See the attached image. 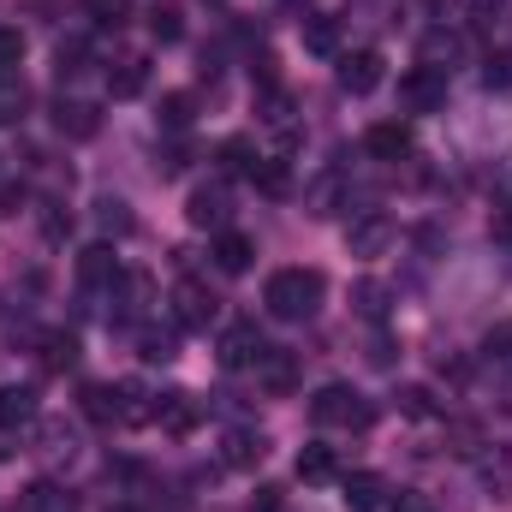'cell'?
Listing matches in <instances>:
<instances>
[{
    "label": "cell",
    "instance_id": "24",
    "mask_svg": "<svg viewBox=\"0 0 512 512\" xmlns=\"http://www.w3.org/2000/svg\"><path fill=\"white\" fill-rule=\"evenodd\" d=\"M42 459L48 465H72L78 459V435L66 423H42Z\"/></svg>",
    "mask_w": 512,
    "mask_h": 512
},
{
    "label": "cell",
    "instance_id": "1",
    "mask_svg": "<svg viewBox=\"0 0 512 512\" xmlns=\"http://www.w3.org/2000/svg\"><path fill=\"white\" fill-rule=\"evenodd\" d=\"M262 304L274 322H310L328 304V274L322 268H274L262 286Z\"/></svg>",
    "mask_w": 512,
    "mask_h": 512
},
{
    "label": "cell",
    "instance_id": "28",
    "mask_svg": "<svg viewBox=\"0 0 512 512\" xmlns=\"http://www.w3.org/2000/svg\"><path fill=\"white\" fill-rule=\"evenodd\" d=\"M137 352H143L149 364H173V358H179V340H173V334H161V328H143Z\"/></svg>",
    "mask_w": 512,
    "mask_h": 512
},
{
    "label": "cell",
    "instance_id": "19",
    "mask_svg": "<svg viewBox=\"0 0 512 512\" xmlns=\"http://www.w3.org/2000/svg\"><path fill=\"white\" fill-rule=\"evenodd\" d=\"M143 84H149V60H143V54H126V60H114V66H108V90H114L120 102L143 96Z\"/></svg>",
    "mask_w": 512,
    "mask_h": 512
},
{
    "label": "cell",
    "instance_id": "34",
    "mask_svg": "<svg viewBox=\"0 0 512 512\" xmlns=\"http://www.w3.org/2000/svg\"><path fill=\"white\" fill-rule=\"evenodd\" d=\"M18 60H24V36L12 24H0V72H12Z\"/></svg>",
    "mask_w": 512,
    "mask_h": 512
},
{
    "label": "cell",
    "instance_id": "4",
    "mask_svg": "<svg viewBox=\"0 0 512 512\" xmlns=\"http://www.w3.org/2000/svg\"><path fill=\"white\" fill-rule=\"evenodd\" d=\"M227 215H233V191H227L221 179H209V185H197V191L185 197V221H191V227L227 233Z\"/></svg>",
    "mask_w": 512,
    "mask_h": 512
},
{
    "label": "cell",
    "instance_id": "9",
    "mask_svg": "<svg viewBox=\"0 0 512 512\" xmlns=\"http://www.w3.org/2000/svg\"><path fill=\"white\" fill-rule=\"evenodd\" d=\"M262 358H268V340H262V328H256V322L227 328V340H221V364H227V370H256Z\"/></svg>",
    "mask_w": 512,
    "mask_h": 512
},
{
    "label": "cell",
    "instance_id": "31",
    "mask_svg": "<svg viewBox=\"0 0 512 512\" xmlns=\"http://www.w3.org/2000/svg\"><path fill=\"white\" fill-rule=\"evenodd\" d=\"M393 399H399V411H405V417H417V423H423V417H435V393H429V387H399V393H393Z\"/></svg>",
    "mask_w": 512,
    "mask_h": 512
},
{
    "label": "cell",
    "instance_id": "42",
    "mask_svg": "<svg viewBox=\"0 0 512 512\" xmlns=\"http://www.w3.org/2000/svg\"><path fill=\"white\" fill-rule=\"evenodd\" d=\"M393 512H435V501H429V495H417V489H411V495H399V507Z\"/></svg>",
    "mask_w": 512,
    "mask_h": 512
},
{
    "label": "cell",
    "instance_id": "18",
    "mask_svg": "<svg viewBox=\"0 0 512 512\" xmlns=\"http://www.w3.org/2000/svg\"><path fill=\"white\" fill-rule=\"evenodd\" d=\"M54 126H60V137H96L102 131V114L90 108V102H54Z\"/></svg>",
    "mask_w": 512,
    "mask_h": 512
},
{
    "label": "cell",
    "instance_id": "13",
    "mask_svg": "<svg viewBox=\"0 0 512 512\" xmlns=\"http://www.w3.org/2000/svg\"><path fill=\"white\" fill-rule=\"evenodd\" d=\"M477 483L495 501H507L512 495V447H477Z\"/></svg>",
    "mask_w": 512,
    "mask_h": 512
},
{
    "label": "cell",
    "instance_id": "15",
    "mask_svg": "<svg viewBox=\"0 0 512 512\" xmlns=\"http://www.w3.org/2000/svg\"><path fill=\"white\" fill-rule=\"evenodd\" d=\"M197 417H203V405H197L191 393H155V423H161V429L185 435V429H197Z\"/></svg>",
    "mask_w": 512,
    "mask_h": 512
},
{
    "label": "cell",
    "instance_id": "38",
    "mask_svg": "<svg viewBox=\"0 0 512 512\" xmlns=\"http://www.w3.org/2000/svg\"><path fill=\"white\" fill-rule=\"evenodd\" d=\"M96 24H126V0H90Z\"/></svg>",
    "mask_w": 512,
    "mask_h": 512
},
{
    "label": "cell",
    "instance_id": "11",
    "mask_svg": "<svg viewBox=\"0 0 512 512\" xmlns=\"http://www.w3.org/2000/svg\"><path fill=\"white\" fill-rule=\"evenodd\" d=\"M340 501H346V512H382L387 483L376 471H346V477H340Z\"/></svg>",
    "mask_w": 512,
    "mask_h": 512
},
{
    "label": "cell",
    "instance_id": "39",
    "mask_svg": "<svg viewBox=\"0 0 512 512\" xmlns=\"http://www.w3.org/2000/svg\"><path fill=\"white\" fill-rule=\"evenodd\" d=\"M483 78H489V90H507V84H512V54L489 60V72H483Z\"/></svg>",
    "mask_w": 512,
    "mask_h": 512
},
{
    "label": "cell",
    "instance_id": "35",
    "mask_svg": "<svg viewBox=\"0 0 512 512\" xmlns=\"http://www.w3.org/2000/svg\"><path fill=\"white\" fill-rule=\"evenodd\" d=\"M96 209H102V227H114V233H131V209L120 203V197H102Z\"/></svg>",
    "mask_w": 512,
    "mask_h": 512
},
{
    "label": "cell",
    "instance_id": "7",
    "mask_svg": "<svg viewBox=\"0 0 512 512\" xmlns=\"http://www.w3.org/2000/svg\"><path fill=\"white\" fill-rule=\"evenodd\" d=\"M84 417L114 429V423H131V399H126V382H90L84 387Z\"/></svg>",
    "mask_w": 512,
    "mask_h": 512
},
{
    "label": "cell",
    "instance_id": "26",
    "mask_svg": "<svg viewBox=\"0 0 512 512\" xmlns=\"http://www.w3.org/2000/svg\"><path fill=\"white\" fill-rule=\"evenodd\" d=\"M72 364H78V340H72V334H48V340H42V370L60 376V370H72Z\"/></svg>",
    "mask_w": 512,
    "mask_h": 512
},
{
    "label": "cell",
    "instance_id": "32",
    "mask_svg": "<svg viewBox=\"0 0 512 512\" xmlns=\"http://www.w3.org/2000/svg\"><path fill=\"white\" fill-rule=\"evenodd\" d=\"M24 501H30V512H72V495H66V489H54V483H36Z\"/></svg>",
    "mask_w": 512,
    "mask_h": 512
},
{
    "label": "cell",
    "instance_id": "29",
    "mask_svg": "<svg viewBox=\"0 0 512 512\" xmlns=\"http://www.w3.org/2000/svg\"><path fill=\"white\" fill-rule=\"evenodd\" d=\"M155 120H161V131H185L191 126V96H185V90L161 96V114H155Z\"/></svg>",
    "mask_w": 512,
    "mask_h": 512
},
{
    "label": "cell",
    "instance_id": "6",
    "mask_svg": "<svg viewBox=\"0 0 512 512\" xmlns=\"http://www.w3.org/2000/svg\"><path fill=\"white\" fill-rule=\"evenodd\" d=\"M382 78H387L382 48H352V54H340V90H352V96H370Z\"/></svg>",
    "mask_w": 512,
    "mask_h": 512
},
{
    "label": "cell",
    "instance_id": "22",
    "mask_svg": "<svg viewBox=\"0 0 512 512\" xmlns=\"http://www.w3.org/2000/svg\"><path fill=\"white\" fill-rule=\"evenodd\" d=\"M30 114V84L18 72H0V126H18Z\"/></svg>",
    "mask_w": 512,
    "mask_h": 512
},
{
    "label": "cell",
    "instance_id": "21",
    "mask_svg": "<svg viewBox=\"0 0 512 512\" xmlns=\"http://www.w3.org/2000/svg\"><path fill=\"white\" fill-rule=\"evenodd\" d=\"M256 382L268 387V393H292V382H298V364H292V352H274V346H268V358L256 364Z\"/></svg>",
    "mask_w": 512,
    "mask_h": 512
},
{
    "label": "cell",
    "instance_id": "2",
    "mask_svg": "<svg viewBox=\"0 0 512 512\" xmlns=\"http://www.w3.org/2000/svg\"><path fill=\"white\" fill-rule=\"evenodd\" d=\"M310 417H316L322 429H370V423H376V405H370L352 382H328L310 399Z\"/></svg>",
    "mask_w": 512,
    "mask_h": 512
},
{
    "label": "cell",
    "instance_id": "5",
    "mask_svg": "<svg viewBox=\"0 0 512 512\" xmlns=\"http://www.w3.org/2000/svg\"><path fill=\"white\" fill-rule=\"evenodd\" d=\"M399 102H405L411 114H435V108L447 102V72H435V66H411V72L399 78Z\"/></svg>",
    "mask_w": 512,
    "mask_h": 512
},
{
    "label": "cell",
    "instance_id": "20",
    "mask_svg": "<svg viewBox=\"0 0 512 512\" xmlns=\"http://www.w3.org/2000/svg\"><path fill=\"white\" fill-rule=\"evenodd\" d=\"M251 262H256V245L245 233H221V239H215V268H221V274H245Z\"/></svg>",
    "mask_w": 512,
    "mask_h": 512
},
{
    "label": "cell",
    "instance_id": "43",
    "mask_svg": "<svg viewBox=\"0 0 512 512\" xmlns=\"http://www.w3.org/2000/svg\"><path fill=\"white\" fill-rule=\"evenodd\" d=\"M12 453H18V435H12V429H0V459H12Z\"/></svg>",
    "mask_w": 512,
    "mask_h": 512
},
{
    "label": "cell",
    "instance_id": "3",
    "mask_svg": "<svg viewBox=\"0 0 512 512\" xmlns=\"http://www.w3.org/2000/svg\"><path fill=\"white\" fill-rule=\"evenodd\" d=\"M215 316H221V298H215V292H209L203 280H191V274H185V280L173 286V322H179V328H197V334H203V328H209Z\"/></svg>",
    "mask_w": 512,
    "mask_h": 512
},
{
    "label": "cell",
    "instance_id": "8",
    "mask_svg": "<svg viewBox=\"0 0 512 512\" xmlns=\"http://www.w3.org/2000/svg\"><path fill=\"white\" fill-rule=\"evenodd\" d=\"M399 245V227L387 221V215H358L352 227H346V251L352 256H387Z\"/></svg>",
    "mask_w": 512,
    "mask_h": 512
},
{
    "label": "cell",
    "instance_id": "37",
    "mask_svg": "<svg viewBox=\"0 0 512 512\" xmlns=\"http://www.w3.org/2000/svg\"><path fill=\"white\" fill-rule=\"evenodd\" d=\"M155 173H161V179H173V173H185V149H179V143H167V149H155Z\"/></svg>",
    "mask_w": 512,
    "mask_h": 512
},
{
    "label": "cell",
    "instance_id": "33",
    "mask_svg": "<svg viewBox=\"0 0 512 512\" xmlns=\"http://www.w3.org/2000/svg\"><path fill=\"white\" fill-rule=\"evenodd\" d=\"M483 358H489V364H512V322H495V328L483 334Z\"/></svg>",
    "mask_w": 512,
    "mask_h": 512
},
{
    "label": "cell",
    "instance_id": "44",
    "mask_svg": "<svg viewBox=\"0 0 512 512\" xmlns=\"http://www.w3.org/2000/svg\"><path fill=\"white\" fill-rule=\"evenodd\" d=\"M501 405H507V411H512V382H507V387H501Z\"/></svg>",
    "mask_w": 512,
    "mask_h": 512
},
{
    "label": "cell",
    "instance_id": "27",
    "mask_svg": "<svg viewBox=\"0 0 512 512\" xmlns=\"http://www.w3.org/2000/svg\"><path fill=\"white\" fill-rule=\"evenodd\" d=\"M352 304H358L370 322H382L387 316V286L382 280H358V286H352Z\"/></svg>",
    "mask_w": 512,
    "mask_h": 512
},
{
    "label": "cell",
    "instance_id": "23",
    "mask_svg": "<svg viewBox=\"0 0 512 512\" xmlns=\"http://www.w3.org/2000/svg\"><path fill=\"white\" fill-rule=\"evenodd\" d=\"M298 477H304V483H328V477H340V459H334V447L310 441V447L298 453Z\"/></svg>",
    "mask_w": 512,
    "mask_h": 512
},
{
    "label": "cell",
    "instance_id": "12",
    "mask_svg": "<svg viewBox=\"0 0 512 512\" xmlns=\"http://www.w3.org/2000/svg\"><path fill=\"white\" fill-rule=\"evenodd\" d=\"M268 459V435L262 429H227V441H221V465H233V471H256Z\"/></svg>",
    "mask_w": 512,
    "mask_h": 512
},
{
    "label": "cell",
    "instance_id": "10",
    "mask_svg": "<svg viewBox=\"0 0 512 512\" xmlns=\"http://www.w3.org/2000/svg\"><path fill=\"white\" fill-rule=\"evenodd\" d=\"M30 423H42V393L24 382H6L0 387V429H30Z\"/></svg>",
    "mask_w": 512,
    "mask_h": 512
},
{
    "label": "cell",
    "instance_id": "16",
    "mask_svg": "<svg viewBox=\"0 0 512 512\" xmlns=\"http://www.w3.org/2000/svg\"><path fill=\"white\" fill-rule=\"evenodd\" d=\"M126 268H120V256H114V245H90V251L78 256V280L84 286H114Z\"/></svg>",
    "mask_w": 512,
    "mask_h": 512
},
{
    "label": "cell",
    "instance_id": "40",
    "mask_svg": "<svg viewBox=\"0 0 512 512\" xmlns=\"http://www.w3.org/2000/svg\"><path fill=\"white\" fill-rule=\"evenodd\" d=\"M489 233H495L501 245H512V203H501V209L489 215Z\"/></svg>",
    "mask_w": 512,
    "mask_h": 512
},
{
    "label": "cell",
    "instance_id": "17",
    "mask_svg": "<svg viewBox=\"0 0 512 512\" xmlns=\"http://www.w3.org/2000/svg\"><path fill=\"white\" fill-rule=\"evenodd\" d=\"M465 54V36L459 30H447V24H435L429 36H423V66H435V72H453V60Z\"/></svg>",
    "mask_w": 512,
    "mask_h": 512
},
{
    "label": "cell",
    "instance_id": "30",
    "mask_svg": "<svg viewBox=\"0 0 512 512\" xmlns=\"http://www.w3.org/2000/svg\"><path fill=\"white\" fill-rule=\"evenodd\" d=\"M149 30H155V42H179L185 36V12L179 6H155L149 12Z\"/></svg>",
    "mask_w": 512,
    "mask_h": 512
},
{
    "label": "cell",
    "instance_id": "14",
    "mask_svg": "<svg viewBox=\"0 0 512 512\" xmlns=\"http://www.w3.org/2000/svg\"><path fill=\"white\" fill-rule=\"evenodd\" d=\"M364 149L376 161H399V155H411V126L405 120H376V126L364 131Z\"/></svg>",
    "mask_w": 512,
    "mask_h": 512
},
{
    "label": "cell",
    "instance_id": "36",
    "mask_svg": "<svg viewBox=\"0 0 512 512\" xmlns=\"http://www.w3.org/2000/svg\"><path fill=\"white\" fill-rule=\"evenodd\" d=\"M221 161H227L233 173H239V167H251V173H256V161H251V143H245V137H227V143H221Z\"/></svg>",
    "mask_w": 512,
    "mask_h": 512
},
{
    "label": "cell",
    "instance_id": "45",
    "mask_svg": "<svg viewBox=\"0 0 512 512\" xmlns=\"http://www.w3.org/2000/svg\"><path fill=\"white\" fill-rule=\"evenodd\" d=\"M114 512H131V507H114Z\"/></svg>",
    "mask_w": 512,
    "mask_h": 512
},
{
    "label": "cell",
    "instance_id": "41",
    "mask_svg": "<svg viewBox=\"0 0 512 512\" xmlns=\"http://www.w3.org/2000/svg\"><path fill=\"white\" fill-rule=\"evenodd\" d=\"M423 6H429V12H435V18H441V24H447V18H459V12H465V0H423Z\"/></svg>",
    "mask_w": 512,
    "mask_h": 512
},
{
    "label": "cell",
    "instance_id": "25",
    "mask_svg": "<svg viewBox=\"0 0 512 512\" xmlns=\"http://www.w3.org/2000/svg\"><path fill=\"white\" fill-rule=\"evenodd\" d=\"M304 48L310 54H340V24L334 18H304Z\"/></svg>",
    "mask_w": 512,
    "mask_h": 512
}]
</instances>
